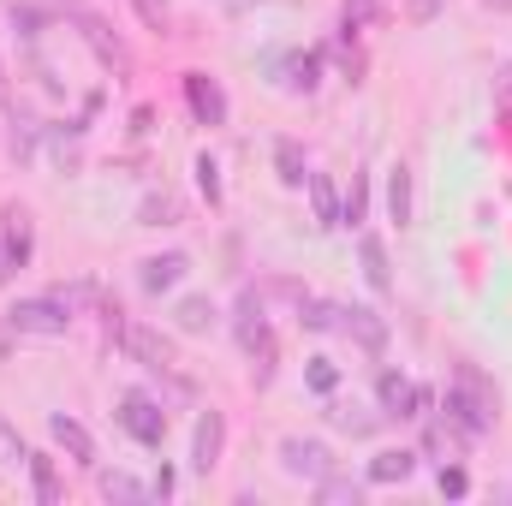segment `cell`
Wrapping results in <instances>:
<instances>
[{
	"instance_id": "19",
	"label": "cell",
	"mask_w": 512,
	"mask_h": 506,
	"mask_svg": "<svg viewBox=\"0 0 512 506\" xmlns=\"http://www.w3.org/2000/svg\"><path fill=\"white\" fill-rule=\"evenodd\" d=\"M215 322H221V310H215V298H203V292H191V298L173 304V328H179V334H209Z\"/></svg>"
},
{
	"instance_id": "3",
	"label": "cell",
	"mask_w": 512,
	"mask_h": 506,
	"mask_svg": "<svg viewBox=\"0 0 512 506\" xmlns=\"http://www.w3.org/2000/svg\"><path fill=\"white\" fill-rule=\"evenodd\" d=\"M72 316H78L72 292H42V298H18L6 310V328L12 334H36V340H60L72 328Z\"/></svg>"
},
{
	"instance_id": "9",
	"label": "cell",
	"mask_w": 512,
	"mask_h": 506,
	"mask_svg": "<svg viewBox=\"0 0 512 506\" xmlns=\"http://www.w3.org/2000/svg\"><path fill=\"white\" fill-rule=\"evenodd\" d=\"M268 78L286 90V96H316L322 90V48H286L268 60Z\"/></svg>"
},
{
	"instance_id": "26",
	"label": "cell",
	"mask_w": 512,
	"mask_h": 506,
	"mask_svg": "<svg viewBox=\"0 0 512 506\" xmlns=\"http://www.w3.org/2000/svg\"><path fill=\"white\" fill-rule=\"evenodd\" d=\"M24 465H30V489H36V501L42 506L60 501V471H54V459H48V453H30Z\"/></svg>"
},
{
	"instance_id": "15",
	"label": "cell",
	"mask_w": 512,
	"mask_h": 506,
	"mask_svg": "<svg viewBox=\"0 0 512 506\" xmlns=\"http://www.w3.org/2000/svg\"><path fill=\"white\" fill-rule=\"evenodd\" d=\"M30 251H36L30 215H24V209H6V227H0V256L12 262V274H24V268H30Z\"/></svg>"
},
{
	"instance_id": "14",
	"label": "cell",
	"mask_w": 512,
	"mask_h": 506,
	"mask_svg": "<svg viewBox=\"0 0 512 506\" xmlns=\"http://www.w3.org/2000/svg\"><path fill=\"white\" fill-rule=\"evenodd\" d=\"M340 334H352L370 358L387 352V316H376L370 304H340Z\"/></svg>"
},
{
	"instance_id": "23",
	"label": "cell",
	"mask_w": 512,
	"mask_h": 506,
	"mask_svg": "<svg viewBox=\"0 0 512 506\" xmlns=\"http://www.w3.org/2000/svg\"><path fill=\"white\" fill-rule=\"evenodd\" d=\"M298 322H304L310 334H334V328H340V304H334V298L304 292V298H298Z\"/></svg>"
},
{
	"instance_id": "8",
	"label": "cell",
	"mask_w": 512,
	"mask_h": 506,
	"mask_svg": "<svg viewBox=\"0 0 512 506\" xmlns=\"http://www.w3.org/2000/svg\"><path fill=\"white\" fill-rule=\"evenodd\" d=\"M66 12H72V24H78L84 48H90V54H96V60H102L114 78H126V72H131V48L114 36V30H108V18H96L90 6H66Z\"/></svg>"
},
{
	"instance_id": "33",
	"label": "cell",
	"mask_w": 512,
	"mask_h": 506,
	"mask_svg": "<svg viewBox=\"0 0 512 506\" xmlns=\"http://www.w3.org/2000/svg\"><path fill=\"white\" fill-rule=\"evenodd\" d=\"M102 495H108V501H143L149 489H143L137 477H126V471H102Z\"/></svg>"
},
{
	"instance_id": "5",
	"label": "cell",
	"mask_w": 512,
	"mask_h": 506,
	"mask_svg": "<svg viewBox=\"0 0 512 506\" xmlns=\"http://www.w3.org/2000/svg\"><path fill=\"white\" fill-rule=\"evenodd\" d=\"M429 405H435V393L423 381L399 376L393 364L376 376V411H382L387 423H417V417H429Z\"/></svg>"
},
{
	"instance_id": "31",
	"label": "cell",
	"mask_w": 512,
	"mask_h": 506,
	"mask_svg": "<svg viewBox=\"0 0 512 506\" xmlns=\"http://www.w3.org/2000/svg\"><path fill=\"white\" fill-rule=\"evenodd\" d=\"M48 24H54V12H48V6H12V30H18L24 42H36Z\"/></svg>"
},
{
	"instance_id": "30",
	"label": "cell",
	"mask_w": 512,
	"mask_h": 506,
	"mask_svg": "<svg viewBox=\"0 0 512 506\" xmlns=\"http://www.w3.org/2000/svg\"><path fill=\"white\" fill-rule=\"evenodd\" d=\"M328 417H334V423H340L346 435H376V429H382V423H387L382 411H352V405H334Z\"/></svg>"
},
{
	"instance_id": "39",
	"label": "cell",
	"mask_w": 512,
	"mask_h": 506,
	"mask_svg": "<svg viewBox=\"0 0 512 506\" xmlns=\"http://www.w3.org/2000/svg\"><path fill=\"white\" fill-rule=\"evenodd\" d=\"M227 6H251V0H227Z\"/></svg>"
},
{
	"instance_id": "12",
	"label": "cell",
	"mask_w": 512,
	"mask_h": 506,
	"mask_svg": "<svg viewBox=\"0 0 512 506\" xmlns=\"http://www.w3.org/2000/svg\"><path fill=\"white\" fill-rule=\"evenodd\" d=\"M185 274H191V256H185V251H161V256H143V262H137V286H143L149 298L173 292Z\"/></svg>"
},
{
	"instance_id": "21",
	"label": "cell",
	"mask_w": 512,
	"mask_h": 506,
	"mask_svg": "<svg viewBox=\"0 0 512 506\" xmlns=\"http://www.w3.org/2000/svg\"><path fill=\"white\" fill-rule=\"evenodd\" d=\"M310 209H316L322 233H340V185L328 173H310Z\"/></svg>"
},
{
	"instance_id": "18",
	"label": "cell",
	"mask_w": 512,
	"mask_h": 506,
	"mask_svg": "<svg viewBox=\"0 0 512 506\" xmlns=\"http://www.w3.org/2000/svg\"><path fill=\"white\" fill-rule=\"evenodd\" d=\"M411 215H417L411 167H405V161H393V167H387V221H393V227H411Z\"/></svg>"
},
{
	"instance_id": "2",
	"label": "cell",
	"mask_w": 512,
	"mask_h": 506,
	"mask_svg": "<svg viewBox=\"0 0 512 506\" xmlns=\"http://www.w3.org/2000/svg\"><path fill=\"white\" fill-rule=\"evenodd\" d=\"M233 334H239V346H245V358H251L256 387H268L274 370H280V346H274V322H268V292H262V286H245V292H239Z\"/></svg>"
},
{
	"instance_id": "11",
	"label": "cell",
	"mask_w": 512,
	"mask_h": 506,
	"mask_svg": "<svg viewBox=\"0 0 512 506\" xmlns=\"http://www.w3.org/2000/svg\"><path fill=\"white\" fill-rule=\"evenodd\" d=\"M221 453H227V411L209 405V411L197 417V429H191V471L209 477V471L221 465Z\"/></svg>"
},
{
	"instance_id": "22",
	"label": "cell",
	"mask_w": 512,
	"mask_h": 506,
	"mask_svg": "<svg viewBox=\"0 0 512 506\" xmlns=\"http://www.w3.org/2000/svg\"><path fill=\"white\" fill-rule=\"evenodd\" d=\"M310 489H316V501H322V506H346V501L358 506L370 483H364V477H340V471H328V477H322V483H310Z\"/></svg>"
},
{
	"instance_id": "4",
	"label": "cell",
	"mask_w": 512,
	"mask_h": 506,
	"mask_svg": "<svg viewBox=\"0 0 512 506\" xmlns=\"http://www.w3.org/2000/svg\"><path fill=\"white\" fill-rule=\"evenodd\" d=\"M102 322H108V340L126 352L131 364H143L149 376H167V370H173L167 340H161L155 328H143V322H126V310H120V304H108V310H102Z\"/></svg>"
},
{
	"instance_id": "24",
	"label": "cell",
	"mask_w": 512,
	"mask_h": 506,
	"mask_svg": "<svg viewBox=\"0 0 512 506\" xmlns=\"http://www.w3.org/2000/svg\"><path fill=\"white\" fill-rule=\"evenodd\" d=\"M370 221V179L352 173V185L340 191V227H364Z\"/></svg>"
},
{
	"instance_id": "16",
	"label": "cell",
	"mask_w": 512,
	"mask_h": 506,
	"mask_svg": "<svg viewBox=\"0 0 512 506\" xmlns=\"http://www.w3.org/2000/svg\"><path fill=\"white\" fill-rule=\"evenodd\" d=\"M274 179H280L286 191H304V185H310V155H304L298 137H274Z\"/></svg>"
},
{
	"instance_id": "13",
	"label": "cell",
	"mask_w": 512,
	"mask_h": 506,
	"mask_svg": "<svg viewBox=\"0 0 512 506\" xmlns=\"http://www.w3.org/2000/svg\"><path fill=\"white\" fill-rule=\"evenodd\" d=\"M48 435H54V447H60L72 465H84V471L96 465V435H90L72 411H54V417H48Z\"/></svg>"
},
{
	"instance_id": "20",
	"label": "cell",
	"mask_w": 512,
	"mask_h": 506,
	"mask_svg": "<svg viewBox=\"0 0 512 506\" xmlns=\"http://www.w3.org/2000/svg\"><path fill=\"white\" fill-rule=\"evenodd\" d=\"M358 262H364L370 292H376V298H387V292H393V268H387V245L376 239V233H364V239H358Z\"/></svg>"
},
{
	"instance_id": "32",
	"label": "cell",
	"mask_w": 512,
	"mask_h": 506,
	"mask_svg": "<svg viewBox=\"0 0 512 506\" xmlns=\"http://www.w3.org/2000/svg\"><path fill=\"white\" fill-rule=\"evenodd\" d=\"M435 489H441V495H447V501H465V495H471V471H465V465H453V459H447V465H441V471H435Z\"/></svg>"
},
{
	"instance_id": "35",
	"label": "cell",
	"mask_w": 512,
	"mask_h": 506,
	"mask_svg": "<svg viewBox=\"0 0 512 506\" xmlns=\"http://www.w3.org/2000/svg\"><path fill=\"white\" fill-rule=\"evenodd\" d=\"M441 12V0H411V24H429Z\"/></svg>"
},
{
	"instance_id": "38",
	"label": "cell",
	"mask_w": 512,
	"mask_h": 506,
	"mask_svg": "<svg viewBox=\"0 0 512 506\" xmlns=\"http://www.w3.org/2000/svg\"><path fill=\"white\" fill-rule=\"evenodd\" d=\"M483 6H495V12H512V0H483Z\"/></svg>"
},
{
	"instance_id": "7",
	"label": "cell",
	"mask_w": 512,
	"mask_h": 506,
	"mask_svg": "<svg viewBox=\"0 0 512 506\" xmlns=\"http://www.w3.org/2000/svg\"><path fill=\"white\" fill-rule=\"evenodd\" d=\"M280 471H286L292 483H322V477L340 471V465H334V447H328V441H316V435H286V441H280Z\"/></svg>"
},
{
	"instance_id": "36",
	"label": "cell",
	"mask_w": 512,
	"mask_h": 506,
	"mask_svg": "<svg viewBox=\"0 0 512 506\" xmlns=\"http://www.w3.org/2000/svg\"><path fill=\"white\" fill-rule=\"evenodd\" d=\"M149 495H161V501H167V495H173V471H167V465H161V477H155V483H149Z\"/></svg>"
},
{
	"instance_id": "6",
	"label": "cell",
	"mask_w": 512,
	"mask_h": 506,
	"mask_svg": "<svg viewBox=\"0 0 512 506\" xmlns=\"http://www.w3.org/2000/svg\"><path fill=\"white\" fill-rule=\"evenodd\" d=\"M114 417H120V429H126L137 447H161V441H167V405H161L155 393H143V387H131Z\"/></svg>"
},
{
	"instance_id": "17",
	"label": "cell",
	"mask_w": 512,
	"mask_h": 506,
	"mask_svg": "<svg viewBox=\"0 0 512 506\" xmlns=\"http://www.w3.org/2000/svg\"><path fill=\"white\" fill-rule=\"evenodd\" d=\"M417 459H423V453H411V447H382V453L370 459L364 483H376V489H387V483H405V477H417Z\"/></svg>"
},
{
	"instance_id": "27",
	"label": "cell",
	"mask_w": 512,
	"mask_h": 506,
	"mask_svg": "<svg viewBox=\"0 0 512 506\" xmlns=\"http://www.w3.org/2000/svg\"><path fill=\"white\" fill-rule=\"evenodd\" d=\"M191 173H197L203 203H209V209H221V161H215V155H197V161H191Z\"/></svg>"
},
{
	"instance_id": "34",
	"label": "cell",
	"mask_w": 512,
	"mask_h": 506,
	"mask_svg": "<svg viewBox=\"0 0 512 506\" xmlns=\"http://www.w3.org/2000/svg\"><path fill=\"white\" fill-rule=\"evenodd\" d=\"M131 6H137V18L149 30H167V0H131Z\"/></svg>"
},
{
	"instance_id": "10",
	"label": "cell",
	"mask_w": 512,
	"mask_h": 506,
	"mask_svg": "<svg viewBox=\"0 0 512 506\" xmlns=\"http://www.w3.org/2000/svg\"><path fill=\"white\" fill-rule=\"evenodd\" d=\"M185 102H191V120L209 126V131L233 120V102H227L221 78H209V72H185Z\"/></svg>"
},
{
	"instance_id": "25",
	"label": "cell",
	"mask_w": 512,
	"mask_h": 506,
	"mask_svg": "<svg viewBox=\"0 0 512 506\" xmlns=\"http://www.w3.org/2000/svg\"><path fill=\"white\" fill-rule=\"evenodd\" d=\"M382 18V0H340V42H352L358 30H370Z\"/></svg>"
},
{
	"instance_id": "29",
	"label": "cell",
	"mask_w": 512,
	"mask_h": 506,
	"mask_svg": "<svg viewBox=\"0 0 512 506\" xmlns=\"http://www.w3.org/2000/svg\"><path fill=\"white\" fill-rule=\"evenodd\" d=\"M304 387L322 393V399H334V387H340V364H334V358H310V364H304Z\"/></svg>"
},
{
	"instance_id": "28",
	"label": "cell",
	"mask_w": 512,
	"mask_h": 506,
	"mask_svg": "<svg viewBox=\"0 0 512 506\" xmlns=\"http://www.w3.org/2000/svg\"><path fill=\"white\" fill-rule=\"evenodd\" d=\"M137 227H179V197H143V215H137Z\"/></svg>"
},
{
	"instance_id": "1",
	"label": "cell",
	"mask_w": 512,
	"mask_h": 506,
	"mask_svg": "<svg viewBox=\"0 0 512 506\" xmlns=\"http://www.w3.org/2000/svg\"><path fill=\"white\" fill-rule=\"evenodd\" d=\"M441 417H447L465 441L489 435V429H495V417H501V393H495V381L483 376L477 364H459L453 381H447V393H441Z\"/></svg>"
},
{
	"instance_id": "37",
	"label": "cell",
	"mask_w": 512,
	"mask_h": 506,
	"mask_svg": "<svg viewBox=\"0 0 512 506\" xmlns=\"http://www.w3.org/2000/svg\"><path fill=\"white\" fill-rule=\"evenodd\" d=\"M501 96H512V66L501 72Z\"/></svg>"
}]
</instances>
